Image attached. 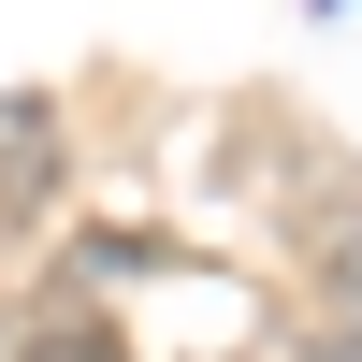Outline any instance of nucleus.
<instances>
[{
    "mask_svg": "<svg viewBox=\"0 0 362 362\" xmlns=\"http://www.w3.org/2000/svg\"><path fill=\"white\" fill-rule=\"evenodd\" d=\"M0 362H131V348H116V319L87 305V276H58L44 305H29L15 334H0Z\"/></svg>",
    "mask_w": 362,
    "mask_h": 362,
    "instance_id": "f257e3e1",
    "label": "nucleus"
},
{
    "mask_svg": "<svg viewBox=\"0 0 362 362\" xmlns=\"http://www.w3.org/2000/svg\"><path fill=\"white\" fill-rule=\"evenodd\" d=\"M334 290H348V305H362V218L334 232Z\"/></svg>",
    "mask_w": 362,
    "mask_h": 362,
    "instance_id": "f03ea898",
    "label": "nucleus"
}]
</instances>
